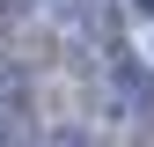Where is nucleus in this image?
<instances>
[{
  "label": "nucleus",
  "mask_w": 154,
  "mask_h": 147,
  "mask_svg": "<svg viewBox=\"0 0 154 147\" xmlns=\"http://www.w3.org/2000/svg\"><path fill=\"white\" fill-rule=\"evenodd\" d=\"M110 96H118V110L140 133H154V66L132 59V52H110Z\"/></svg>",
  "instance_id": "f257e3e1"
},
{
  "label": "nucleus",
  "mask_w": 154,
  "mask_h": 147,
  "mask_svg": "<svg viewBox=\"0 0 154 147\" xmlns=\"http://www.w3.org/2000/svg\"><path fill=\"white\" fill-rule=\"evenodd\" d=\"M15 96H22V81H15V74L0 66V110H15Z\"/></svg>",
  "instance_id": "f03ea898"
},
{
  "label": "nucleus",
  "mask_w": 154,
  "mask_h": 147,
  "mask_svg": "<svg viewBox=\"0 0 154 147\" xmlns=\"http://www.w3.org/2000/svg\"><path fill=\"white\" fill-rule=\"evenodd\" d=\"M132 15H154V0H132Z\"/></svg>",
  "instance_id": "7ed1b4c3"
}]
</instances>
